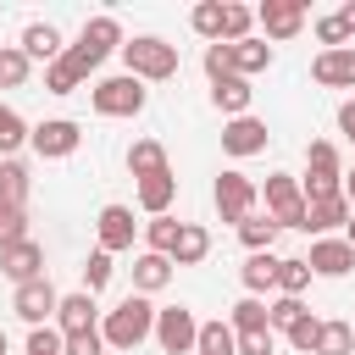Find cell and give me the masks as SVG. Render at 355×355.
Returning <instances> with one entry per match:
<instances>
[{
    "label": "cell",
    "mask_w": 355,
    "mask_h": 355,
    "mask_svg": "<svg viewBox=\"0 0 355 355\" xmlns=\"http://www.w3.org/2000/svg\"><path fill=\"white\" fill-rule=\"evenodd\" d=\"M227 50H233V78H255V72L272 67V44H266V39H239V44H227Z\"/></svg>",
    "instance_id": "22"
},
{
    "label": "cell",
    "mask_w": 355,
    "mask_h": 355,
    "mask_svg": "<svg viewBox=\"0 0 355 355\" xmlns=\"http://www.w3.org/2000/svg\"><path fill=\"white\" fill-rule=\"evenodd\" d=\"M194 338H200V322H194L189 305L155 311V344H161L166 355H194Z\"/></svg>",
    "instance_id": "6"
},
{
    "label": "cell",
    "mask_w": 355,
    "mask_h": 355,
    "mask_svg": "<svg viewBox=\"0 0 355 355\" xmlns=\"http://www.w3.org/2000/svg\"><path fill=\"white\" fill-rule=\"evenodd\" d=\"M94 294H61V305H55V333L61 338H72V333H94Z\"/></svg>",
    "instance_id": "14"
},
{
    "label": "cell",
    "mask_w": 355,
    "mask_h": 355,
    "mask_svg": "<svg viewBox=\"0 0 355 355\" xmlns=\"http://www.w3.org/2000/svg\"><path fill=\"white\" fill-rule=\"evenodd\" d=\"M261 200H266V216H272L277 227H300V233H305V194H300V178L272 172L266 189H261Z\"/></svg>",
    "instance_id": "5"
},
{
    "label": "cell",
    "mask_w": 355,
    "mask_h": 355,
    "mask_svg": "<svg viewBox=\"0 0 355 355\" xmlns=\"http://www.w3.org/2000/svg\"><path fill=\"white\" fill-rule=\"evenodd\" d=\"M338 22H344V33L355 39V0H349V6H338Z\"/></svg>",
    "instance_id": "48"
},
{
    "label": "cell",
    "mask_w": 355,
    "mask_h": 355,
    "mask_svg": "<svg viewBox=\"0 0 355 355\" xmlns=\"http://www.w3.org/2000/svg\"><path fill=\"white\" fill-rule=\"evenodd\" d=\"M205 255H211V233H205L200 222H183V227H178V244H172L166 261H172V266H200Z\"/></svg>",
    "instance_id": "19"
},
{
    "label": "cell",
    "mask_w": 355,
    "mask_h": 355,
    "mask_svg": "<svg viewBox=\"0 0 355 355\" xmlns=\"http://www.w3.org/2000/svg\"><path fill=\"white\" fill-rule=\"evenodd\" d=\"M344 200H349V211H355V166L344 172Z\"/></svg>",
    "instance_id": "49"
},
{
    "label": "cell",
    "mask_w": 355,
    "mask_h": 355,
    "mask_svg": "<svg viewBox=\"0 0 355 355\" xmlns=\"http://www.w3.org/2000/svg\"><path fill=\"white\" fill-rule=\"evenodd\" d=\"M305 266H311L316 277H344V272L355 266V250H349L344 239H316L311 255H305Z\"/></svg>",
    "instance_id": "16"
},
{
    "label": "cell",
    "mask_w": 355,
    "mask_h": 355,
    "mask_svg": "<svg viewBox=\"0 0 355 355\" xmlns=\"http://www.w3.org/2000/svg\"><path fill=\"white\" fill-rule=\"evenodd\" d=\"M250 78H222V83H211V105L222 111V116H250Z\"/></svg>",
    "instance_id": "21"
},
{
    "label": "cell",
    "mask_w": 355,
    "mask_h": 355,
    "mask_svg": "<svg viewBox=\"0 0 355 355\" xmlns=\"http://www.w3.org/2000/svg\"><path fill=\"white\" fill-rule=\"evenodd\" d=\"M78 83H83V67H78V61H72V55L61 50V55H55V61L44 67V89H50V94H72Z\"/></svg>",
    "instance_id": "27"
},
{
    "label": "cell",
    "mask_w": 355,
    "mask_h": 355,
    "mask_svg": "<svg viewBox=\"0 0 355 355\" xmlns=\"http://www.w3.org/2000/svg\"><path fill=\"white\" fill-rule=\"evenodd\" d=\"M344 222H349V200H344V194L305 205V233H316V239H327V233H333V227H344Z\"/></svg>",
    "instance_id": "18"
},
{
    "label": "cell",
    "mask_w": 355,
    "mask_h": 355,
    "mask_svg": "<svg viewBox=\"0 0 355 355\" xmlns=\"http://www.w3.org/2000/svg\"><path fill=\"white\" fill-rule=\"evenodd\" d=\"M0 272L22 288V283H33V277H44V244L39 239H22V244H6L0 250Z\"/></svg>",
    "instance_id": "10"
},
{
    "label": "cell",
    "mask_w": 355,
    "mask_h": 355,
    "mask_svg": "<svg viewBox=\"0 0 355 355\" xmlns=\"http://www.w3.org/2000/svg\"><path fill=\"white\" fill-rule=\"evenodd\" d=\"M255 22L266 28V39H294L305 28V6L300 0H266V6H255Z\"/></svg>",
    "instance_id": "11"
},
{
    "label": "cell",
    "mask_w": 355,
    "mask_h": 355,
    "mask_svg": "<svg viewBox=\"0 0 355 355\" xmlns=\"http://www.w3.org/2000/svg\"><path fill=\"white\" fill-rule=\"evenodd\" d=\"M311 78H316L322 89H355V44L322 50V55L311 61Z\"/></svg>",
    "instance_id": "12"
},
{
    "label": "cell",
    "mask_w": 355,
    "mask_h": 355,
    "mask_svg": "<svg viewBox=\"0 0 355 355\" xmlns=\"http://www.w3.org/2000/svg\"><path fill=\"white\" fill-rule=\"evenodd\" d=\"M22 55L50 67V61L61 55V28H55V22H28V28H22Z\"/></svg>",
    "instance_id": "17"
},
{
    "label": "cell",
    "mask_w": 355,
    "mask_h": 355,
    "mask_svg": "<svg viewBox=\"0 0 355 355\" xmlns=\"http://www.w3.org/2000/svg\"><path fill=\"white\" fill-rule=\"evenodd\" d=\"M0 200L6 205H28V166L22 161H0Z\"/></svg>",
    "instance_id": "31"
},
{
    "label": "cell",
    "mask_w": 355,
    "mask_h": 355,
    "mask_svg": "<svg viewBox=\"0 0 355 355\" xmlns=\"http://www.w3.org/2000/svg\"><path fill=\"white\" fill-rule=\"evenodd\" d=\"M305 316H311V311H305L300 300H288V294H277V300L266 305V327H272V333H288V327L305 322Z\"/></svg>",
    "instance_id": "34"
},
{
    "label": "cell",
    "mask_w": 355,
    "mask_h": 355,
    "mask_svg": "<svg viewBox=\"0 0 355 355\" xmlns=\"http://www.w3.org/2000/svg\"><path fill=\"white\" fill-rule=\"evenodd\" d=\"M344 244L355 250V211H349V222H344Z\"/></svg>",
    "instance_id": "50"
},
{
    "label": "cell",
    "mask_w": 355,
    "mask_h": 355,
    "mask_svg": "<svg viewBox=\"0 0 355 355\" xmlns=\"http://www.w3.org/2000/svg\"><path fill=\"white\" fill-rule=\"evenodd\" d=\"M28 355H61V333L55 327H33L28 333Z\"/></svg>",
    "instance_id": "45"
},
{
    "label": "cell",
    "mask_w": 355,
    "mask_h": 355,
    "mask_svg": "<svg viewBox=\"0 0 355 355\" xmlns=\"http://www.w3.org/2000/svg\"><path fill=\"white\" fill-rule=\"evenodd\" d=\"M222 150L227 155H261L266 150V122H255V116H233L227 128H222Z\"/></svg>",
    "instance_id": "15"
},
{
    "label": "cell",
    "mask_w": 355,
    "mask_h": 355,
    "mask_svg": "<svg viewBox=\"0 0 355 355\" xmlns=\"http://www.w3.org/2000/svg\"><path fill=\"white\" fill-rule=\"evenodd\" d=\"M111 272H116V266H111V255H105V250H94V255L83 261V294H100V288L111 283Z\"/></svg>",
    "instance_id": "40"
},
{
    "label": "cell",
    "mask_w": 355,
    "mask_h": 355,
    "mask_svg": "<svg viewBox=\"0 0 355 355\" xmlns=\"http://www.w3.org/2000/svg\"><path fill=\"white\" fill-rule=\"evenodd\" d=\"M277 233H283V227H277L272 216H244V222H239V239H244V250H250V255L272 250V244H277Z\"/></svg>",
    "instance_id": "28"
},
{
    "label": "cell",
    "mask_w": 355,
    "mask_h": 355,
    "mask_svg": "<svg viewBox=\"0 0 355 355\" xmlns=\"http://www.w3.org/2000/svg\"><path fill=\"white\" fill-rule=\"evenodd\" d=\"M28 133H33V128H28L11 105H0V155H11L17 144H28Z\"/></svg>",
    "instance_id": "39"
},
{
    "label": "cell",
    "mask_w": 355,
    "mask_h": 355,
    "mask_svg": "<svg viewBox=\"0 0 355 355\" xmlns=\"http://www.w3.org/2000/svg\"><path fill=\"white\" fill-rule=\"evenodd\" d=\"M122 61H128V78H139V83H166V78H178V44H166V39H155V33L122 39Z\"/></svg>",
    "instance_id": "2"
},
{
    "label": "cell",
    "mask_w": 355,
    "mask_h": 355,
    "mask_svg": "<svg viewBox=\"0 0 355 355\" xmlns=\"http://www.w3.org/2000/svg\"><path fill=\"white\" fill-rule=\"evenodd\" d=\"M272 349H277L272 333H244V338H239V355H272Z\"/></svg>",
    "instance_id": "46"
},
{
    "label": "cell",
    "mask_w": 355,
    "mask_h": 355,
    "mask_svg": "<svg viewBox=\"0 0 355 355\" xmlns=\"http://www.w3.org/2000/svg\"><path fill=\"white\" fill-rule=\"evenodd\" d=\"M250 28H255V11L250 6H222V44L250 39Z\"/></svg>",
    "instance_id": "35"
},
{
    "label": "cell",
    "mask_w": 355,
    "mask_h": 355,
    "mask_svg": "<svg viewBox=\"0 0 355 355\" xmlns=\"http://www.w3.org/2000/svg\"><path fill=\"white\" fill-rule=\"evenodd\" d=\"M0 355H6V333H0Z\"/></svg>",
    "instance_id": "51"
},
{
    "label": "cell",
    "mask_w": 355,
    "mask_h": 355,
    "mask_svg": "<svg viewBox=\"0 0 355 355\" xmlns=\"http://www.w3.org/2000/svg\"><path fill=\"white\" fill-rule=\"evenodd\" d=\"M166 283H172V261H166V255H155V250L133 255V294H155V288H166Z\"/></svg>",
    "instance_id": "20"
},
{
    "label": "cell",
    "mask_w": 355,
    "mask_h": 355,
    "mask_svg": "<svg viewBox=\"0 0 355 355\" xmlns=\"http://www.w3.org/2000/svg\"><path fill=\"white\" fill-rule=\"evenodd\" d=\"M178 227H183L178 216H150V222H144V239H150V250H155V255H172V244H178Z\"/></svg>",
    "instance_id": "36"
},
{
    "label": "cell",
    "mask_w": 355,
    "mask_h": 355,
    "mask_svg": "<svg viewBox=\"0 0 355 355\" xmlns=\"http://www.w3.org/2000/svg\"><path fill=\"white\" fill-rule=\"evenodd\" d=\"M89 100H94L100 116H139L144 111V83L128 78V72H116V78H100L89 89Z\"/></svg>",
    "instance_id": "4"
},
{
    "label": "cell",
    "mask_w": 355,
    "mask_h": 355,
    "mask_svg": "<svg viewBox=\"0 0 355 355\" xmlns=\"http://www.w3.org/2000/svg\"><path fill=\"white\" fill-rule=\"evenodd\" d=\"M172 194H178V178H172V166H166V172H155V178H139V205H144L150 216H166Z\"/></svg>",
    "instance_id": "23"
},
{
    "label": "cell",
    "mask_w": 355,
    "mask_h": 355,
    "mask_svg": "<svg viewBox=\"0 0 355 355\" xmlns=\"http://www.w3.org/2000/svg\"><path fill=\"white\" fill-rule=\"evenodd\" d=\"M272 283H277V255H272V250L250 255V261H244V288H250V294H266Z\"/></svg>",
    "instance_id": "30"
},
{
    "label": "cell",
    "mask_w": 355,
    "mask_h": 355,
    "mask_svg": "<svg viewBox=\"0 0 355 355\" xmlns=\"http://www.w3.org/2000/svg\"><path fill=\"white\" fill-rule=\"evenodd\" d=\"M28 144H33L44 161H61V155H72V150L83 144V128H78L72 116H50V122H39V128L28 133Z\"/></svg>",
    "instance_id": "8"
},
{
    "label": "cell",
    "mask_w": 355,
    "mask_h": 355,
    "mask_svg": "<svg viewBox=\"0 0 355 355\" xmlns=\"http://www.w3.org/2000/svg\"><path fill=\"white\" fill-rule=\"evenodd\" d=\"M222 6H227V0H200V6L189 11L194 33H200V39H211V44H222Z\"/></svg>",
    "instance_id": "32"
},
{
    "label": "cell",
    "mask_w": 355,
    "mask_h": 355,
    "mask_svg": "<svg viewBox=\"0 0 355 355\" xmlns=\"http://www.w3.org/2000/svg\"><path fill=\"white\" fill-rule=\"evenodd\" d=\"M311 355H355V327H349V322H322Z\"/></svg>",
    "instance_id": "29"
},
{
    "label": "cell",
    "mask_w": 355,
    "mask_h": 355,
    "mask_svg": "<svg viewBox=\"0 0 355 355\" xmlns=\"http://www.w3.org/2000/svg\"><path fill=\"white\" fill-rule=\"evenodd\" d=\"M22 239H28V205H6L0 200V250L22 244Z\"/></svg>",
    "instance_id": "38"
},
{
    "label": "cell",
    "mask_w": 355,
    "mask_h": 355,
    "mask_svg": "<svg viewBox=\"0 0 355 355\" xmlns=\"http://www.w3.org/2000/svg\"><path fill=\"white\" fill-rule=\"evenodd\" d=\"M128 172H133V178H155V172H166V150H161V139H133V144H128Z\"/></svg>",
    "instance_id": "24"
},
{
    "label": "cell",
    "mask_w": 355,
    "mask_h": 355,
    "mask_svg": "<svg viewBox=\"0 0 355 355\" xmlns=\"http://www.w3.org/2000/svg\"><path fill=\"white\" fill-rule=\"evenodd\" d=\"M205 78H211V83L233 78V50H227V44H205Z\"/></svg>",
    "instance_id": "42"
},
{
    "label": "cell",
    "mask_w": 355,
    "mask_h": 355,
    "mask_svg": "<svg viewBox=\"0 0 355 355\" xmlns=\"http://www.w3.org/2000/svg\"><path fill=\"white\" fill-rule=\"evenodd\" d=\"M316 333H322V322H316V316H305V322H294V327H288V344H294L300 355H311V349H316Z\"/></svg>",
    "instance_id": "43"
},
{
    "label": "cell",
    "mask_w": 355,
    "mask_h": 355,
    "mask_svg": "<svg viewBox=\"0 0 355 355\" xmlns=\"http://www.w3.org/2000/svg\"><path fill=\"white\" fill-rule=\"evenodd\" d=\"M111 50H122V22H116V17H94V22H83L78 44H67V55L83 67V78H89Z\"/></svg>",
    "instance_id": "3"
},
{
    "label": "cell",
    "mask_w": 355,
    "mask_h": 355,
    "mask_svg": "<svg viewBox=\"0 0 355 355\" xmlns=\"http://www.w3.org/2000/svg\"><path fill=\"white\" fill-rule=\"evenodd\" d=\"M94 227H100V250H105V255H116V250H133V233H139V222H133V211H128V205H105Z\"/></svg>",
    "instance_id": "13"
},
{
    "label": "cell",
    "mask_w": 355,
    "mask_h": 355,
    "mask_svg": "<svg viewBox=\"0 0 355 355\" xmlns=\"http://www.w3.org/2000/svg\"><path fill=\"white\" fill-rule=\"evenodd\" d=\"M55 305H61V294H55L44 277H33V283H22V288L11 294V311H17L28 327H44V322L55 316Z\"/></svg>",
    "instance_id": "9"
},
{
    "label": "cell",
    "mask_w": 355,
    "mask_h": 355,
    "mask_svg": "<svg viewBox=\"0 0 355 355\" xmlns=\"http://www.w3.org/2000/svg\"><path fill=\"white\" fill-rule=\"evenodd\" d=\"M316 39H322V50H344V44H349V33H344V22H338V11H327V17H316Z\"/></svg>",
    "instance_id": "41"
},
{
    "label": "cell",
    "mask_w": 355,
    "mask_h": 355,
    "mask_svg": "<svg viewBox=\"0 0 355 355\" xmlns=\"http://www.w3.org/2000/svg\"><path fill=\"white\" fill-rule=\"evenodd\" d=\"M272 288H283L288 300H300V294L311 288V266H305V261H277V283H272Z\"/></svg>",
    "instance_id": "37"
},
{
    "label": "cell",
    "mask_w": 355,
    "mask_h": 355,
    "mask_svg": "<svg viewBox=\"0 0 355 355\" xmlns=\"http://www.w3.org/2000/svg\"><path fill=\"white\" fill-rule=\"evenodd\" d=\"M194 355H239V338H233V327H227L222 316H216V322H200Z\"/></svg>",
    "instance_id": "25"
},
{
    "label": "cell",
    "mask_w": 355,
    "mask_h": 355,
    "mask_svg": "<svg viewBox=\"0 0 355 355\" xmlns=\"http://www.w3.org/2000/svg\"><path fill=\"white\" fill-rule=\"evenodd\" d=\"M155 333V305L144 300V294H128L116 311H105V322H100V338L111 344V349H139L144 338Z\"/></svg>",
    "instance_id": "1"
},
{
    "label": "cell",
    "mask_w": 355,
    "mask_h": 355,
    "mask_svg": "<svg viewBox=\"0 0 355 355\" xmlns=\"http://www.w3.org/2000/svg\"><path fill=\"white\" fill-rule=\"evenodd\" d=\"M338 133L355 144V100H344V105H338Z\"/></svg>",
    "instance_id": "47"
},
{
    "label": "cell",
    "mask_w": 355,
    "mask_h": 355,
    "mask_svg": "<svg viewBox=\"0 0 355 355\" xmlns=\"http://www.w3.org/2000/svg\"><path fill=\"white\" fill-rule=\"evenodd\" d=\"M100 349H105L100 327H94V333H72V338H61V355H100Z\"/></svg>",
    "instance_id": "44"
},
{
    "label": "cell",
    "mask_w": 355,
    "mask_h": 355,
    "mask_svg": "<svg viewBox=\"0 0 355 355\" xmlns=\"http://www.w3.org/2000/svg\"><path fill=\"white\" fill-rule=\"evenodd\" d=\"M28 55H22V44H0V89H22L28 83Z\"/></svg>",
    "instance_id": "33"
},
{
    "label": "cell",
    "mask_w": 355,
    "mask_h": 355,
    "mask_svg": "<svg viewBox=\"0 0 355 355\" xmlns=\"http://www.w3.org/2000/svg\"><path fill=\"white\" fill-rule=\"evenodd\" d=\"M227 327H233V338H244V333H272V327H266V305H261L255 294H244V300L233 305Z\"/></svg>",
    "instance_id": "26"
},
{
    "label": "cell",
    "mask_w": 355,
    "mask_h": 355,
    "mask_svg": "<svg viewBox=\"0 0 355 355\" xmlns=\"http://www.w3.org/2000/svg\"><path fill=\"white\" fill-rule=\"evenodd\" d=\"M211 194H216V211H222V222H233V227H239L244 216H255V200H261V189H255L244 172H222Z\"/></svg>",
    "instance_id": "7"
}]
</instances>
